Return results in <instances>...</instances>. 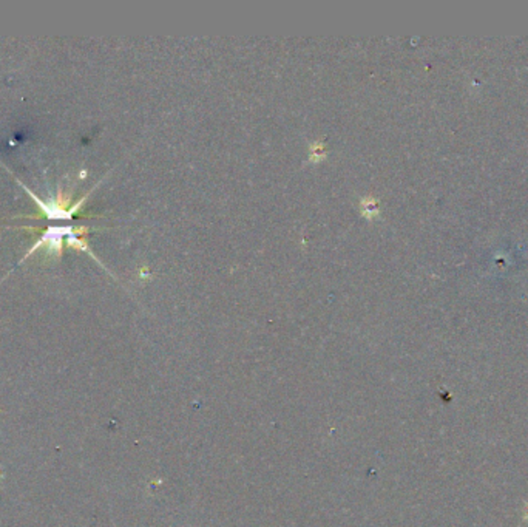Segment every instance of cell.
Here are the masks:
<instances>
[{"mask_svg":"<svg viewBox=\"0 0 528 527\" xmlns=\"http://www.w3.org/2000/svg\"><path fill=\"white\" fill-rule=\"evenodd\" d=\"M88 230V227H71V226H51V227H47L41 237V240L28 250V253L24 257V260H27L33 252L39 250L42 246L47 247V252L48 253H54L56 257H59L62 253V240L64 237H67V244L68 246H73V247H78V249H82V250H88L91 253V250L88 249L87 243L82 241L79 237L84 235L85 232Z\"/></svg>","mask_w":528,"mask_h":527,"instance_id":"6da1fadb","label":"cell"},{"mask_svg":"<svg viewBox=\"0 0 528 527\" xmlns=\"http://www.w3.org/2000/svg\"><path fill=\"white\" fill-rule=\"evenodd\" d=\"M22 187L28 192V195L33 198V201L39 206V209L42 210V213L47 216V218H50V220H70V218H73V215L79 210V207L82 206V203L87 199V196L90 195V192L85 195V196H82L76 204H73V206H70L71 204V201H73V198L70 196V195H64L62 193V190H59V195H58V198H54L53 201H42L37 195H34L25 184H22Z\"/></svg>","mask_w":528,"mask_h":527,"instance_id":"7a4b0ae2","label":"cell"},{"mask_svg":"<svg viewBox=\"0 0 528 527\" xmlns=\"http://www.w3.org/2000/svg\"><path fill=\"white\" fill-rule=\"evenodd\" d=\"M360 207H362V213L366 216V218H374L379 212V207H377V201L375 198H362L360 201Z\"/></svg>","mask_w":528,"mask_h":527,"instance_id":"3957f363","label":"cell"},{"mask_svg":"<svg viewBox=\"0 0 528 527\" xmlns=\"http://www.w3.org/2000/svg\"><path fill=\"white\" fill-rule=\"evenodd\" d=\"M311 152L314 153V159L317 161V159H322L325 155H326V150H325V146L322 144V142H314L312 146H311Z\"/></svg>","mask_w":528,"mask_h":527,"instance_id":"277c9868","label":"cell"}]
</instances>
